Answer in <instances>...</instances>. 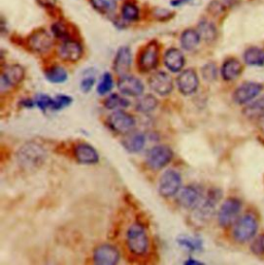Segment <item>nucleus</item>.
Returning <instances> with one entry per match:
<instances>
[{
  "instance_id": "f257e3e1",
  "label": "nucleus",
  "mask_w": 264,
  "mask_h": 265,
  "mask_svg": "<svg viewBox=\"0 0 264 265\" xmlns=\"http://www.w3.org/2000/svg\"><path fill=\"white\" fill-rule=\"evenodd\" d=\"M47 159V152L40 145L29 142L17 152V162L26 171H34L41 167Z\"/></svg>"
},
{
  "instance_id": "f03ea898",
  "label": "nucleus",
  "mask_w": 264,
  "mask_h": 265,
  "mask_svg": "<svg viewBox=\"0 0 264 265\" xmlns=\"http://www.w3.org/2000/svg\"><path fill=\"white\" fill-rule=\"evenodd\" d=\"M127 248L131 254L143 256L149 250V237L145 227L140 223L132 224L126 235Z\"/></svg>"
},
{
  "instance_id": "7ed1b4c3",
  "label": "nucleus",
  "mask_w": 264,
  "mask_h": 265,
  "mask_svg": "<svg viewBox=\"0 0 264 265\" xmlns=\"http://www.w3.org/2000/svg\"><path fill=\"white\" fill-rule=\"evenodd\" d=\"M258 228L259 223L257 218L252 214H246L235 221L232 236L235 242L245 244L255 237Z\"/></svg>"
},
{
  "instance_id": "20e7f679",
  "label": "nucleus",
  "mask_w": 264,
  "mask_h": 265,
  "mask_svg": "<svg viewBox=\"0 0 264 265\" xmlns=\"http://www.w3.org/2000/svg\"><path fill=\"white\" fill-rule=\"evenodd\" d=\"M243 203L240 199L230 197L226 199L218 211V223L219 225L226 228L235 223L239 219V215L242 210Z\"/></svg>"
},
{
  "instance_id": "39448f33",
  "label": "nucleus",
  "mask_w": 264,
  "mask_h": 265,
  "mask_svg": "<svg viewBox=\"0 0 264 265\" xmlns=\"http://www.w3.org/2000/svg\"><path fill=\"white\" fill-rule=\"evenodd\" d=\"M181 174L173 169H168L161 175L158 190L162 197L169 198L179 193V191L181 190Z\"/></svg>"
},
{
  "instance_id": "423d86ee",
  "label": "nucleus",
  "mask_w": 264,
  "mask_h": 265,
  "mask_svg": "<svg viewBox=\"0 0 264 265\" xmlns=\"http://www.w3.org/2000/svg\"><path fill=\"white\" fill-rule=\"evenodd\" d=\"M173 158L172 150L164 145H159L150 149L147 153V165L153 170L164 168Z\"/></svg>"
},
{
  "instance_id": "0eeeda50",
  "label": "nucleus",
  "mask_w": 264,
  "mask_h": 265,
  "mask_svg": "<svg viewBox=\"0 0 264 265\" xmlns=\"http://www.w3.org/2000/svg\"><path fill=\"white\" fill-rule=\"evenodd\" d=\"M109 126L118 134L126 135L131 130H134L137 122L136 119L130 114L119 110L112 113L108 118Z\"/></svg>"
},
{
  "instance_id": "6e6552de",
  "label": "nucleus",
  "mask_w": 264,
  "mask_h": 265,
  "mask_svg": "<svg viewBox=\"0 0 264 265\" xmlns=\"http://www.w3.org/2000/svg\"><path fill=\"white\" fill-rule=\"evenodd\" d=\"M263 86L256 82H246L237 87L233 93V101L244 105L252 102L262 91Z\"/></svg>"
},
{
  "instance_id": "1a4fd4ad",
  "label": "nucleus",
  "mask_w": 264,
  "mask_h": 265,
  "mask_svg": "<svg viewBox=\"0 0 264 265\" xmlns=\"http://www.w3.org/2000/svg\"><path fill=\"white\" fill-rule=\"evenodd\" d=\"M203 197V191L199 186L189 185L179 191L178 202L184 208L194 210L200 204Z\"/></svg>"
},
{
  "instance_id": "9d476101",
  "label": "nucleus",
  "mask_w": 264,
  "mask_h": 265,
  "mask_svg": "<svg viewBox=\"0 0 264 265\" xmlns=\"http://www.w3.org/2000/svg\"><path fill=\"white\" fill-rule=\"evenodd\" d=\"M221 197L222 193L220 190H210L207 195L203 197L200 204L194 209L196 218L200 221H208L215 214L216 205Z\"/></svg>"
},
{
  "instance_id": "9b49d317",
  "label": "nucleus",
  "mask_w": 264,
  "mask_h": 265,
  "mask_svg": "<svg viewBox=\"0 0 264 265\" xmlns=\"http://www.w3.org/2000/svg\"><path fill=\"white\" fill-rule=\"evenodd\" d=\"M149 85L151 89L160 96L170 94L173 89V81L171 76L164 71H158L152 74L149 78Z\"/></svg>"
},
{
  "instance_id": "f8f14e48",
  "label": "nucleus",
  "mask_w": 264,
  "mask_h": 265,
  "mask_svg": "<svg viewBox=\"0 0 264 265\" xmlns=\"http://www.w3.org/2000/svg\"><path fill=\"white\" fill-rule=\"evenodd\" d=\"M118 88L122 94L138 97L141 96L145 90L144 84L141 80L134 75H123L118 83Z\"/></svg>"
},
{
  "instance_id": "ddd939ff",
  "label": "nucleus",
  "mask_w": 264,
  "mask_h": 265,
  "mask_svg": "<svg viewBox=\"0 0 264 265\" xmlns=\"http://www.w3.org/2000/svg\"><path fill=\"white\" fill-rule=\"evenodd\" d=\"M120 260L119 251L112 245H101L94 251L93 261L95 264L113 265Z\"/></svg>"
},
{
  "instance_id": "4468645a",
  "label": "nucleus",
  "mask_w": 264,
  "mask_h": 265,
  "mask_svg": "<svg viewBox=\"0 0 264 265\" xmlns=\"http://www.w3.org/2000/svg\"><path fill=\"white\" fill-rule=\"evenodd\" d=\"M25 76V70L20 65H11L7 67L2 74V90L6 91L19 85Z\"/></svg>"
},
{
  "instance_id": "2eb2a0df",
  "label": "nucleus",
  "mask_w": 264,
  "mask_h": 265,
  "mask_svg": "<svg viewBox=\"0 0 264 265\" xmlns=\"http://www.w3.org/2000/svg\"><path fill=\"white\" fill-rule=\"evenodd\" d=\"M177 84L182 94L191 95L197 90L199 81L196 72L193 69H186L178 76Z\"/></svg>"
},
{
  "instance_id": "dca6fc26",
  "label": "nucleus",
  "mask_w": 264,
  "mask_h": 265,
  "mask_svg": "<svg viewBox=\"0 0 264 265\" xmlns=\"http://www.w3.org/2000/svg\"><path fill=\"white\" fill-rule=\"evenodd\" d=\"M159 58V48L157 43L151 42L146 47L140 56L139 65L143 71H150L154 69L158 64Z\"/></svg>"
},
{
  "instance_id": "f3484780",
  "label": "nucleus",
  "mask_w": 264,
  "mask_h": 265,
  "mask_svg": "<svg viewBox=\"0 0 264 265\" xmlns=\"http://www.w3.org/2000/svg\"><path fill=\"white\" fill-rule=\"evenodd\" d=\"M74 158L82 164H96L99 161V155L97 151L88 144H77L73 150Z\"/></svg>"
},
{
  "instance_id": "a211bd4d",
  "label": "nucleus",
  "mask_w": 264,
  "mask_h": 265,
  "mask_svg": "<svg viewBox=\"0 0 264 265\" xmlns=\"http://www.w3.org/2000/svg\"><path fill=\"white\" fill-rule=\"evenodd\" d=\"M28 43L33 51L38 53H45L50 50L53 41L51 35L47 31L39 30L30 36Z\"/></svg>"
},
{
  "instance_id": "6ab92c4d",
  "label": "nucleus",
  "mask_w": 264,
  "mask_h": 265,
  "mask_svg": "<svg viewBox=\"0 0 264 265\" xmlns=\"http://www.w3.org/2000/svg\"><path fill=\"white\" fill-rule=\"evenodd\" d=\"M124 148L130 153H139L146 146V137L140 131L131 130L125 135L123 142Z\"/></svg>"
},
{
  "instance_id": "aec40b11",
  "label": "nucleus",
  "mask_w": 264,
  "mask_h": 265,
  "mask_svg": "<svg viewBox=\"0 0 264 265\" xmlns=\"http://www.w3.org/2000/svg\"><path fill=\"white\" fill-rule=\"evenodd\" d=\"M130 65H131V52L129 48L122 47L121 49H119L116 55L115 62H114V69L119 75L123 76L126 75L127 72L129 71Z\"/></svg>"
},
{
  "instance_id": "412c9836",
  "label": "nucleus",
  "mask_w": 264,
  "mask_h": 265,
  "mask_svg": "<svg viewBox=\"0 0 264 265\" xmlns=\"http://www.w3.org/2000/svg\"><path fill=\"white\" fill-rule=\"evenodd\" d=\"M164 64L172 72L180 71L185 64L183 53L178 49H169L164 55Z\"/></svg>"
},
{
  "instance_id": "4be33fe9",
  "label": "nucleus",
  "mask_w": 264,
  "mask_h": 265,
  "mask_svg": "<svg viewBox=\"0 0 264 265\" xmlns=\"http://www.w3.org/2000/svg\"><path fill=\"white\" fill-rule=\"evenodd\" d=\"M59 54L62 59L70 62L77 61L83 54V49L81 45L73 40H66L61 46Z\"/></svg>"
},
{
  "instance_id": "5701e85b",
  "label": "nucleus",
  "mask_w": 264,
  "mask_h": 265,
  "mask_svg": "<svg viewBox=\"0 0 264 265\" xmlns=\"http://www.w3.org/2000/svg\"><path fill=\"white\" fill-rule=\"evenodd\" d=\"M243 72L242 63L234 58H230L226 60L221 68V75L224 81L232 82L236 80Z\"/></svg>"
},
{
  "instance_id": "b1692460",
  "label": "nucleus",
  "mask_w": 264,
  "mask_h": 265,
  "mask_svg": "<svg viewBox=\"0 0 264 265\" xmlns=\"http://www.w3.org/2000/svg\"><path fill=\"white\" fill-rule=\"evenodd\" d=\"M244 60L250 66H262L264 65V51L257 47H251L246 50Z\"/></svg>"
},
{
  "instance_id": "393cba45",
  "label": "nucleus",
  "mask_w": 264,
  "mask_h": 265,
  "mask_svg": "<svg viewBox=\"0 0 264 265\" xmlns=\"http://www.w3.org/2000/svg\"><path fill=\"white\" fill-rule=\"evenodd\" d=\"M200 38L201 37H200L198 31H195L193 29H188V30L184 31L181 36V45H182L183 49H185L187 51H191L198 46Z\"/></svg>"
},
{
  "instance_id": "a878e982",
  "label": "nucleus",
  "mask_w": 264,
  "mask_h": 265,
  "mask_svg": "<svg viewBox=\"0 0 264 265\" xmlns=\"http://www.w3.org/2000/svg\"><path fill=\"white\" fill-rule=\"evenodd\" d=\"M248 118H260L264 115V95L250 102L243 111Z\"/></svg>"
},
{
  "instance_id": "bb28decb",
  "label": "nucleus",
  "mask_w": 264,
  "mask_h": 265,
  "mask_svg": "<svg viewBox=\"0 0 264 265\" xmlns=\"http://www.w3.org/2000/svg\"><path fill=\"white\" fill-rule=\"evenodd\" d=\"M158 105V101L156 99L155 96L151 95V94H147L142 96L136 104L137 111L143 114H148L153 112Z\"/></svg>"
},
{
  "instance_id": "cd10ccee",
  "label": "nucleus",
  "mask_w": 264,
  "mask_h": 265,
  "mask_svg": "<svg viewBox=\"0 0 264 265\" xmlns=\"http://www.w3.org/2000/svg\"><path fill=\"white\" fill-rule=\"evenodd\" d=\"M103 104H104L105 109H108V110L119 111V110H123V109L128 108L130 103L123 96H121L119 94H112L104 100Z\"/></svg>"
},
{
  "instance_id": "c85d7f7f",
  "label": "nucleus",
  "mask_w": 264,
  "mask_h": 265,
  "mask_svg": "<svg viewBox=\"0 0 264 265\" xmlns=\"http://www.w3.org/2000/svg\"><path fill=\"white\" fill-rule=\"evenodd\" d=\"M198 33L205 41H214L217 37V29L215 25L208 21H202L198 25Z\"/></svg>"
},
{
  "instance_id": "c756f323",
  "label": "nucleus",
  "mask_w": 264,
  "mask_h": 265,
  "mask_svg": "<svg viewBox=\"0 0 264 265\" xmlns=\"http://www.w3.org/2000/svg\"><path fill=\"white\" fill-rule=\"evenodd\" d=\"M46 77L53 84H61L67 80V72L61 66H54L46 72Z\"/></svg>"
},
{
  "instance_id": "7c9ffc66",
  "label": "nucleus",
  "mask_w": 264,
  "mask_h": 265,
  "mask_svg": "<svg viewBox=\"0 0 264 265\" xmlns=\"http://www.w3.org/2000/svg\"><path fill=\"white\" fill-rule=\"evenodd\" d=\"M33 104L34 107H37L41 111L46 110H54L55 111V97H50L45 94L37 95L35 98H33Z\"/></svg>"
},
{
  "instance_id": "2f4dec72",
  "label": "nucleus",
  "mask_w": 264,
  "mask_h": 265,
  "mask_svg": "<svg viewBox=\"0 0 264 265\" xmlns=\"http://www.w3.org/2000/svg\"><path fill=\"white\" fill-rule=\"evenodd\" d=\"M235 0H213L208 10L214 15H220L233 6Z\"/></svg>"
},
{
  "instance_id": "473e14b6",
  "label": "nucleus",
  "mask_w": 264,
  "mask_h": 265,
  "mask_svg": "<svg viewBox=\"0 0 264 265\" xmlns=\"http://www.w3.org/2000/svg\"><path fill=\"white\" fill-rule=\"evenodd\" d=\"M180 246L185 247L189 251H199L202 249V242L196 237L190 236H182L178 240Z\"/></svg>"
},
{
  "instance_id": "72a5a7b5",
  "label": "nucleus",
  "mask_w": 264,
  "mask_h": 265,
  "mask_svg": "<svg viewBox=\"0 0 264 265\" xmlns=\"http://www.w3.org/2000/svg\"><path fill=\"white\" fill-rule=\"evenodd\" d=\"M113 86H114V81H113L111 73L105 72L102 75L101 80L99 81V84H98V87H97L98 94H100V95L108 94L113 89Z\"/></svg>"
},
{
  "instance_id": "f704fd0d",
  "label": "nucleus",
  "mask_w": 264,
  "mask_h": 265,
  "mask_svg": "<svg viewBox=\"0 0 264 265\" xmlns=\"http://www.w3.org/2000/svg\"><path fill=\"white\" fill-rule=\"evenodd\" d=\"M122 16L127 21H135L139 18V9L132 4H126L122 9Z\"/></svg>"
},
{
  "instance_id": "c9c22d12",
  "label": "nucleus",
  "mask_w": 264,
  "mask_h": 265,
  "mask_svg": "<svg viewBox=\"0 0 264 265\" xmlns=\"http://www.w3.org/2000/svg\"><path fill=\"white\" fill-rule=\"evenodd\" d=\"M92 4L95 9L102 13L113 12L116 8V4L113 0H92Z\"/></svg>"
},
{
  "instance_id": "e433bc0d",
  "label": "nucleus",
  "mask_w": 264,
  "mask_h": 265,
  "mask_svg": "<svg viewBox=\"0 0 264 265\" xmlns=\"http://www.w3.org/2000/svg\"><path fill=\"white\" fill-rule=\"evenodd\" d=\"M251 251L256 256L264 255V234L255 237L251 244Z\"/></svg>"
},
{
  "instance_id": "4c0bfd02",
  "label": "nucleus",
  "mask_w": 264,
  "mask_h": 265,
  "mask_svg": "<svg viewBox=\"0 0 264 265\" xmlns=\"http://www.w3.org/2000/svg\"><path fill=\"white\" fill-rule=\"evenodd\" d=\"M202 74L204 80L206 81H214L217 77V67L214 63H208L206 65H204V67L202 68Z\"/></svg>"
},
{
  "instance_id": "58836bf2",
  "label": "nucleus",
  "mask_w": 264,
  "mask_h": 265,
  "mask_svg": "<svg viewBox=\"0 0 264 265\" xmlns=\"http://www.w3.org/2000/svg\"><path fill=\"white\" fill-rule=\"evenodd\" d=\"M94 83H95L94 76L89 75V76H86L85 78H83L82 82H81V89H82V91H84L86 93L89 92L92 89V87L94 86Z\"/></svg>"
},
{
  "instance_id": "ea45409f",
  "label": "nucleus",
  "mask_w": 264,
  "mask_h": 265,
  "mask_svg": "<svg viewBox=\"0 0 264 265\" xmlns=\"http://www.w3.org/2000/svg\"><path fill=\"white\" fill-rule=\"evenodd\" d=\"M53 31L55 33L56 36L60 37V38H63V37H66V29L65 27L62 25V24H56L53 26Z\"/></svg>"
},
{
  "instance_id": "a19ab883",
  "label": "nucleus",
  "mask_w": 264,
  "mask_h": 265,
  "mask_svg": "<svg viewBox=\"0 0 264 265\" xmlns=\"http://www.w3.org/2000/svg\"><path fill=\"white\" fill-rule=\"evenodd\" d=\"M38 3L45 7H52L55 5L56 0H38Z\"/></svg>"
},
{
  "instance_id": "79ce46f5",
  "label": "nucleus",
  "mask_w": 264,
  "mask_h": 265,
  "mask_svg": "<svg viewBox=\"0 0 264 265\" xmlns=\"http://www.w3.org/2000/svg\"><path fill=\"white\" fill-rule=\"evenodd\" d=\"M259 127L264 131V115L259 118Z\"/></svg>"
},
{
  "instance_id": "37998d69",
  "label": "nucleus",
  "mask_w": 264,
  "mask_h": 265,
  "mask_svg": "<svg viewBox=\"0 0 264 265\" xmlns=\"http://www.w3.org/2000/svg\"><path fill=\"white\" fill-rule=\"evenodd\" d=\"M185 264H201V262L199 261H196V260H193V259H189L185 262Z\"/></svg>"
}]
</instances>
